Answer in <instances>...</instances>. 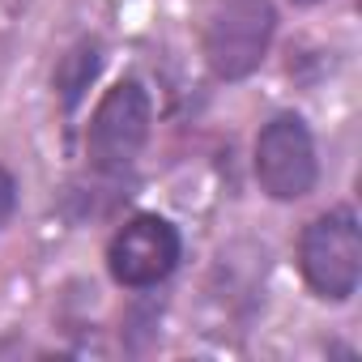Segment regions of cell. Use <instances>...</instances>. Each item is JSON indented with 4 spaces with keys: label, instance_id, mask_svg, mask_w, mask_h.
Wrapping results in <instances>:
<instances>
[{
    "label": "cell",
    "instance_id": "obj_1",
    "mask_svg": "<svg viewBox=\"0 0 362 362\" xmlns=\"http://www.w3.org/2000/svg\"><path fill=\"white\" fill-rule=\"evenodd\" d=\"M277 30L273 0H214L205 13V60L222 81H243L269 56Z\"/></svg>",
    "mask_w": 362,
    "mask_h": 362
},
{
    "label": "cell",
    "instance_id": "obj_7",
    "mask_svg": "<svg viewBox=\"0 0 362 362\" xmlns=\"http://www.w3.org/2000/svg\"><path fill=\"white\" fill-rule=\"evenodd\" d=\"M294 5H315V0H294Z\"/></svg>",
    "mask_w": 362,
    "mask_h": 362
},
{
    "label": "cell",
    "instance_id": "obj_4",
    "mask_svg": "<svg viewBox=\"0 0 362 362\" xmlns=\"http://www.w3.org/2000/svg\"><path fill=\"white\" fill-rule=\"evenodd\" d=\"M256 179L273 201H303L315 188V179H320L315 141H311V128L298 115H277L260 128V136H256Z\"/></svg>",
    "mask_w": 362,
    "mask_h": 362
},
{
    "label": "cell",
    "instance_id": "obj_3",
    "mask_svg": "<svg viewBox=\"0 0 362 362\" xmlns=\"http://www.w3.org/2000/svg\"><path fill=\"white\" fill-rule=\"evenodd\" d=\"M298 264L320 298L345 303L362 281V230L349 209L320 214L298 239Z\"/></svg>",
    "mask_w": 362,
    "mask_h": 362
},
{
    "label": "cell",
    "instance_id": "obj_6",
    "mask_svg": "<svg viewBox=\"0 0 362 362\" xmlns=\"http://www.w3.org/2000/svg\"><path fill=\"white\" fill-rule=\"evenodd\" d=\"M13 201H18V188H13V175H9V170H0V226L9 222V214H13Z\"/></svg>",
    "mask_w": 362,
    "mask_h": 362
},
{
    "label": "cell",
    "instance_id": "obj_5",
    "mask_svg": "<svg viewBox=\"0 0 362 362\" xmlns=\"http://www.w3.org/2000/svg\"><path fill=\"white\" fill-rule=\"evenodd\" d=\"M179 230L158 218V214H136L132 222H124L107 247V269L124 290H149L158 281H166L179 264Z\"/></svg>",
    "mask_w": 362,
    "mask_h": 362
},
{
    "label": "cell",
    "instance_id": "obj_2",
    "mask_svg": "<svg viewBox=\"0 0 362 362\" xmlns=\"http://www.w3.org/2000/svg\"><path fill=\"white\" fill-rule=\"evenodd\" d=\"M149 124H153V107L141 81H119L103 94V103L90 115V132H86V158L94 170L103 175H124L145 141H149Z\"/></svg>",
    "mask_w": 362,
    "mask_h": 362
}]
</instances>
